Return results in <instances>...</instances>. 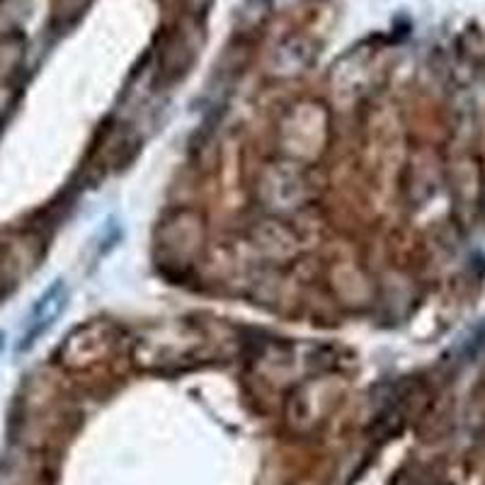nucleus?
<instances>
[{
    "instance_id": "nucleus-1",
    "label": "nucleus",
    "mask_w": 485,
    "mask_h": 485,
    "mask_svg": "<svg viewBox=\"0 0 485 485\" xmlns=\"http://www.w3.org/2000/svg\"><path fill=\"white\" fill-rule=\"evenodd\" d=\"M64 306H66V287L61 282H56L54 287H51L47 294L42 296L39 306L34 308L32 325H30V330H27V342L22 345V350H25V347H30L34 342V338H39V335H42L51 323H54V318L59 316Z\"/></svg>"
}]
</instances>
